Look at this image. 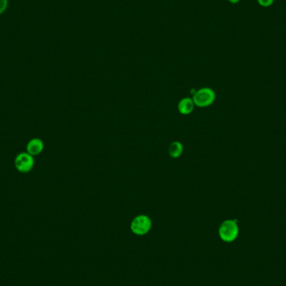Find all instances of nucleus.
Segmentation results:
<instances>
[{
  "label": "nucleus",
  "instance_id": "423d86ee",
  "mask_svg": "<svg viewBox=\"0 0 286 286\" xmlns=\"http://www.w3.org/2000/svg\"><path fill=\"white\" fill-rule=\"evenodd\" d=\"M195 104L193 102V99L189 97H185L178 103V110L183 115H189L193 112Z\"/></svg>",
  "mask_w": 286,
  "mask_h": 286
},
{
  "label": "nucleus",
  "instance_id": "7ed1b4c3",
  "mask_svg": "<svg viewBox=\"0 0 286 286\" xmlns=\"http://www.w3.org/2000/svg\"><path fill=\"white\" fill-rule=\"evenodd\" d=\"M215 97V92L211 88L204 87L195 91L192 99L198 107H207L213 104Z\"/></svg>",
  "mask_w": 286,
  "mask_h": 286
},
{
  "label": "nucleus",
  "instance_id": "1a4fd4ad",
  "mask_svg": "<svg viewBox=\"0 0 286 286\" xmlns=\"http://www.w3.org/2000/svg\"><path fill=\"white\" fill-rule=\"evenodd\" d=\"M8 7V0H0V15L5 12Z\"/></svg>",
  "mask_w": 286,
  "mask_h": 286
},
{
  "label": "nucleus",
  "instance_id": "f03ea898",
  "mask_svg": "<svg viewBox=\"0 0 286 286\" xmlns=\"http://www.w3.org/2000/svg\"><path fill=\"white\" fill-rule=\"evenodd\" d=\"M218 234L221 239L226 243L235 240L238 235V227L236 220H225L221 223L218 228Z\"/></svg>",
  "mask_w": 286,
  "mask_h": 286
},
{
  "label": "nucleus",
  "instance_id": "39448f33",
  "mask_svg": "<svg viewBox=\"0 0 286 286\" xmlns=\"http://www.w3.org/2000/svg\"><path fill=\"white\" fill-rule=\"evenodd\" d=\"M45 148V144L40 138H33L27 143L26 146V150L27 153H30V155L35 157V156L40 155L42 153L43 150Z\"/></svg>",
  "mask_w": 286,
  "mask_h": 286
},
{
  "label": "nucleus",
  "instance_id": "20e7f679",
  "mask_svg": "<svg viewBox=\"0 0 286 286\" xmlns=\"http://www.w3.org/2000/svg\"><path fill=\"white\" fill-rule=\"evenodd\" d=\"M15 166L20 173H30L35 166V158L27 152H24L16 156Z\"/></svg>",
  "mask_w": 286,
  "mask_h": 286
},
{
  "label": "nucleus",
  "instance_id": "9d476101",
  "mask_svg": "<svg viewBox=\"0 0 286 286\" xmlns=\"http://www.w3.org/2000/svg\"><path fill=\"white\" fill-rule=\"evenodd\" d=\"M228 2L231 3V4H238L240 0H228Z\"/></svg>",
  "mask_w": 286,
  "mask_h": 286
},
{
  "label": "nucleus",
  "instance_id": "6e6552de",
  "mask_svg": "<svg viewBox=\"0 0 286 286\" xmlns=\"http://www.w3.org/2000/svg\"><path fill=\"white\" fill-rule=\"evenodd\" d=\"M275 0H257L258 5H260L261 7L268 8L270 7L271 5H273Z\"/></svg>",
  "mask_w": 286,
  "mask_h": 286
},
{
  "label": "nucleus",
  "instance_id": "0eeeda50",
  "mask_svg": "<svg viewBox=\"0 0 286 286\" xmlns=\"http://www.w3.org/2000/svg\"><path fill=\"white\" fill-rule=\"evenodd\" d=\"M183 153V146L180 141H173L171 143L168 149V153L173 158H178L182 156Z\"/></svg>",
  "mask_w": 286,
  "mask_h": 286
},
{
  "label": "nucleus",
  "instance_id": "f257e3e1",
  "mask_svg": "<svg viewBox=\"0 0 286 286\" xmlns=\"http://www.w3.org/2000/svg\"><path fill=\"white\" fill-rule=\"evenodd\" d=\"M152 227V219L145 214H140L133 218L130 226L131 232L137 236L146 235L150 232Z\"/></svg>",
  "mask_w": 286,
  "mask_h": 286
}]
</instances>
